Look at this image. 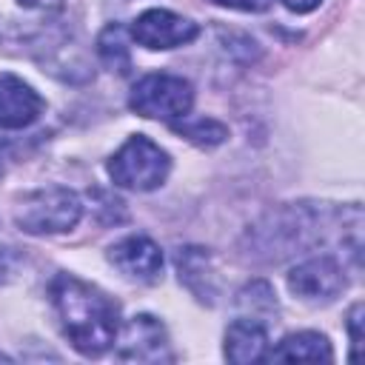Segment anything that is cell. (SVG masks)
Returning <instances> with one entry per match:
<instances>
[{
    "mask_svg": "<svg viewBox=\"0 0 365 365\" xmlns=\"http://www.w3.org/2000/svg\"><path fill=\"white\" fill-rule=\"evenodd\" d=\"M120 334L117 356L125 362H171V342L165 334V325L151 314L131 317Z\"/></svg>",
    "mask_w": 365,
    "mask_h": 365,
    "instance_id": "9c48e42d",
    "label": "cell"
},
{
    "mask_svg": "<svg viewBox=\"0 0 365 365\" xmlns=\"http://www.w3.org/2000/svg\"><path fill=\"white\" fill-rule=\"evenodd\" d=\"M359 325H362V305L356 302L348 314V334H351V359H356V351H359V342H362V334H359Z\"/></svg>",
    "mask_w": 365,
    "mask_h": 365,
    "instance_id": "ac0fdd59",
    "label": "cell"
},
{
    "mask_svg": "<svg viewBox=\"0 0 365 365\" xmlns=\"http://www.w3.org/2000/svg\"><path fill=\"white\" fill-rule=\"evenodd\" d=\"M128 106H131V111H137L145 120L174 123L191 111L194 88L185 77H177V74H165V71L145 74L134 83V88L128 94Z\"/></svg>",
    "mask_w": 365,
    "mask_h": 365,
    "instance_id": "5b68a950",
    "label": "cell"
},
{
    "mask_svg": "<svg viewBox=\"0 0 365 365\" xmlns=\"http://www.w3.org/2000/svg\"><path fill=\"white\" fill-rule=\"evenodd\" d=\"M108 262L134 282H157L163 277V251L145 234L123 237L108 248Z\"/></svg>",
    "mask_w": 365,
    "mask_h": 365,
    "instance_id": "30bf717a",
    "label": "cell"
},
{
    "mask_svg": "<svg viewBox=\"0 0 365 365\" xmlns=\"http://www.w3.org/2000/svg\"><path fill=\"white\" fill-rule=\"evenodd\" d=\"M268 356V331L262 322L240 317L225 331V359L245 365V362H262Z\"/></svg>",
    "mask_w": 365,
    "mask_h": 365,
    "instance_id": "7c38bea8",
    "label": "cell"
},
{
    "mask_svg": "<svg viewBox=\"0 0 365 365\" xmlns=\"http://www.w3.org/2000/svg\"><path fill=\"white\" fill-rule=\"evenodd\" d=\"M217 6L225 9H237V11H265L271 6V0H211Z\"/></svg>",
    "mask_w": 365,
    "mask_h": 365,
    "instance_id": "ffe728a7",
    "label": "cell"
},
{
    "mask_svg": "<svg viewBox=\"0 0 365 365\" xmlns=\"http://www.w3.org/2000/svg\"><path fill=\"white\" fill-rule=\"evenodd\" d=\"M211 257H208V251H202V248H182L180 254H177V268H180V282H185L191 291H194V285H197V279H202L205 282V294H208V302L214 299V294H217V288L211 285Z\"/></svg>",
    "mask_w": 365,
    "mask_h": 365,
    "instance_id": "2e32d148",
    "label": "cell"
},
{
    "mask_svg": "<svg viewBox=\"0 0 365 365\" xmlns=\"http://www.w3.org/2000/svg\"><path fill=\"white\" fill-rule=\"evenodd\" d=\"M131 40L151 51H165L191 43L200 34V26L182 14H174L168 9H145L131 23Z\"/></svg>",
    "mask_w": 365,
    "mask_h": 365,
    "instance_id": "ba28073f",
    "label": "cell"
},
{
    "mask_svg": "<svg viewBox=\"0 0 365 365\" xmlns=\"http://www.w3.org/2000/svg\"><path fill=\"white\" fill-rule=\"evenodd\" d=\"M17 265H20V257L14 254V248H0V282H9Z\"/></svg>",
    "mask_w": 365,
    "mask_h": 365,
    "instance_id": "d6986e66",
    "label": "cell"
},
{
    "mask_svg": "<svg viewBox=\"0 0 365 365\" xmlns=\"http://www.w3.org/2000/svg\"><path fill=\"white\" fill-rule=\"evenodd\" d=\"M83 217V202L71 188L48 185L26 194L14 205V222L26 234H63Z\"/></svg>",
    "mask_w": 365,
    "mask_h": 365,
    "instance_id": "277c9868",
    "label": "cell"
},
{
    "mask_svg": "<svg viewBox=\"0 0 365 365\" xmlns=\"http://www.w3.org/2000/svg\"><path fill=\"white\" fill-rule=\"evenodd\" d=\"M288 288L308 305L334 302L345 291V268L331 254L302 259L288 271Z\"/></svg>",
    "mask_w": 365,
    "mask_h": 365,
    "instance_id": "52a82bcc",
    "label": "cell"
},
{
    "mask_svg": "<svg viewBox=\"0 0 365 365\" xmlns=\"http://www.w3.org/2000/svg\"><path fill=\"white\" fill-rule=\"evenodd\" d=\"M285 9H291V11H297V14H305V11H314L322 0H279Z\"/></svg>",
    "mask_w": 365,
    "mask_h": 365,
    "instance_id": "44dd1931",
    "label": "cell"
},
{
    "mask_svg": "<svg viewBox=\"0 0 365 365\" xmlns=\"http://www.w3.org/2000/svg\"><path fill=\"white\" fill-rule=\"evenodd\" d=\"M265 359H277V362H331L334 351L325 334L317 331H297L279 339L277 348L268 351Z\"/></svg>",
    "mask_w": 365,
    "mask_h": 365,
    "instance_id": "4fadbf2b",
    "label": "cell"
},
{
    "mask_svg": "<svg viewBox=\"0 0 365 365\" xmlns=\"http://www.w3.org/2000/svg\"><path fill=\"white\" fill-rule=\"evenodd\" d=\"M46 103L43 97L20 77L14 74H0V128L3 131H17L31 125L43 114Z\"/></svg>",
    "mask_w": 365,
    "mask_h": 365,
    "instance_id": "8fae6325",
    "label": "cell"
},
{
    "mask_svg": "<svg viewBox=\"0 0 365 365\" xmlns=\"http://www.w3.org/2000/svg\"><path fill=\"white\" fill-rule=\"evenodd\" d=\"M182 123H171V128L177 131V134H182L185 140H191L194 145H202V148H211V145H220L225 137H228V128L220 123V120H211V117H197V120H188V114L185 117H180Z\"/></svg>",
    "mask_w": 365,
    "mask_h": 365,
    "instance_id": "e0dca14e",
    "label": "cell"
},
{
    "mask_svg": "<svg viewBox=\"0 0 365 365\" xmlns=\"http://www.w3.org/2000/svg\"><path fill=\"white\" fill-rule=\"evenodd\" d=\"M66 0H0V46H23L43 37L63 14Z\"/></svg>",
    "mask_w": 365,
    "mask_h": 365,
    "instance_id": "8992f818",
    "label": "cell"
},
{
    "mask_svg": "<svg viewBox=\"0 0 365 365\" xmlns=\"http://www.w3.org/2000/svg\"><path fill=\"white\" fill-rule=\"evenodd\" d=\"M171 157L145 134H131L108 160V177L128 191H154L165 182Z\"/></svg>",
    "mask_w": 365,
    "mask_h": 365,
    "instance_id": "3957f363",
    "label": "cell"
},
{
    "mask_svg": "<svg viewBox=\"0 0 365 365\" xmlns=\"http://www.w3.org/2000/svg\"><path fill=\"white\" fill-rule=\"evenodd\" d=\"M97 54L100 60L117 71V74H128L131 71V48L125 43V29L120 23H108L100 37H97Z\"/></svg>",
    "mask_w": 365,
    "mask_h": 365,
    "instance_id": "5bb4252c",
    "label": "cell"
},
{
    "mask_svg": "<svg viewBox=\"0 0 365 365\" xmlns=\"http://www.w3.org/2000/svg\"><path fill=\"white\" fill-rule=\"evenodd\" d=\"M48 294L63 334L83 356H100L117 342L120 305L106 291L71 274H57Z\"/></svg>",
    "mask_w": 365,
    "mask_h": 365,
    "instance_id": "6da1fadb",
    "label": "cell"
},
{
    "mask_svg": "<svg viewBox=\"0 0 365 365\" xmlns=\"http://www.w3.org/2000/svg\"><path fill=\"white\" fill-rule=\"evenodd\" d=\"M6 160H9V148H6V143H0V177L6 171Z\"/></svg>",
    "mask_w": 365,
    "mask_h": 365,
    "instance_id": "7402d4cb",
    "label": "cell"
},
{
    "mask_svg": "<svg viewBox=\"0 0 365 365\" xmlns=\"http://www.w3.org/2000/svg\"><path fill=\"white\" fill-rule=\"evenodd\" d=\"M334 217H336V211L308 205V202L285 205V208L265 214V220L251 228L248 240L254 242L257 257L277 262V259H285L297 251H305V248H314L317 242H322L325 228L331 225Z\"/></svg>",
    "mask_w": 365,
    "mask_h": 365,
    "instance_id": "7a4b0ae2",
    "label": "cell"
},
{
    "mask_svg": "<svg viewBox=\"0 0 365 365\" xmlns=\"http://www.w3.org/2000/svg\"><path fill=\"white\" fill-rule=\"evenodd\" d=\"M237 308L248 319H257L265 325L271 317H277V294L265 279H254L237 294Z\"/></svg>",
    "mask_w": 365,
    "mask_h": 365,
    "instance_id": "9a60e30c",
    "label": "cell"
}]
</instances>
